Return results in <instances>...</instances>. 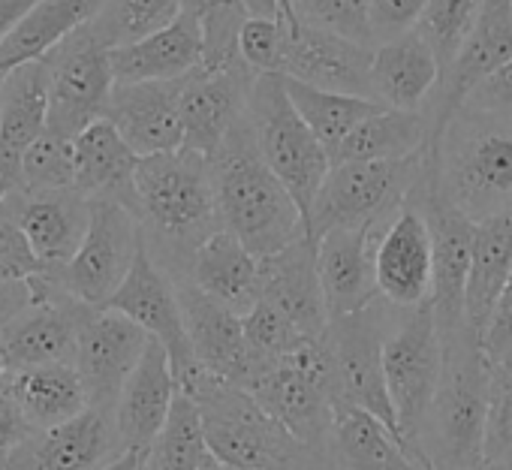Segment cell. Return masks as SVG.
Segmentation results:
<instances>
[{
	"label": "cell",
	"instance_id": "obj_13",
	"mask_svg": "<svg viewBox=\"0 0 512 470\" xmlns=\"http://www.w3.org/2000/svg\"><path fill=\"white\" fill-rule=\"evenodd\" d=\"M28 284L34 290L31 308H25L13 323L0 329V362H4V371L76 362L79 326L91 308L67 296L52 272H43Z\"/></svg>",
	"mask_w": 512,
	"mask_h": 470
},
{
	"label": "cell",
	"instance_id": "obj_44",
	"mask_svg": "<svg viewBox=\"0 0 512 470\" xmlns=\"http://www.w3.org/2000/svg\"><path fill=\"white\" fill-rule=\"evenodd\" d=\"M25 190H64L76 187V142L46 130L22 154Z\"/></svg>",
	"mask_w": 512,
	"mask_h": 470
},
{
	"label": "cell",
	"instance_id": "obj_20",
	"mask_svg": "<svg viewBox=\"0 0 512 470\" xmlns=\"http://www.w3.org/2000/svg\"><path fill=\"white\" fill-rule=\"evenodd\" d=\"M175 290L196 362L211 374L250 392L263 368L250 356L241 317L190 281H175Z\"/></svg>",
	"mask_w": 512,
	"mask_h": 470
},
{
	"label": "cell",
	"instance_id": "obj_42",
	"mask_svg": "<svg viewBox=\"0 0 512 470\" xmlns=\"http://www.w3.org/2000/svg\"><path fill=\"white\" fill-rule=\"evenodd\" d=\"M244 338H247V347H250V356L256 359L263 371L278 362L281 356H287L293 347H299L308 335H302L293 320L287 314H281L272 302L260 299L244 317Z\"/></svg>",
	"mask_w": 512,
	"mask_h": 470
},
{
	"label": "cell",
	"instance_id": "obj_31",
	"mask_svg": "<svg viewBox=\"0 0 512 470\" xmlns=\"http://www.w3.org/2000/svg\"><path fill=\"white\" fill-rule=\"evenodd\" d=\"M181 281L196 284L238 317L260 302V260L226 229H217L199 245Z\"/></svg>",
	"mask_w": 512,
	"mask_h": 470
},
{
	"label": "cell",
	"instance_id": "obj_1",
	"mask_svg": "<svg viewBox=\"0 0 512 470\" xmlns=\"http://www.w3.org/2000/svg\"><path fill=\"white\" fill-rule=\"evenodd\" d=\"M136 217L157 266L181 281L199 245L220 229L211 157L199 151H166L139 160Z\"/></svg>",
	"mask_w": 512,
	"mask_h": 470
},
{
	"label": "cell",
	"instance_id": "obj_25",
	"mask_svg": "<svg viewBox=\"0 0 512 470\" xmlns=\"http://www.w3.org/2000/svg\"><path fill=\"white\" fill-rule=\"evenodd\" d=\"M178 392L172 359L166 347L151 338L115 404V422L127 452H151L169 422Z\"/></svg>",
	"mask_w": 512,
	"mask_h": 470
},
{
	"label": "cell",
	"instance_id": "obj_33",
	"mask_svg": "<svg viewBox=\"0 0 512 470\" xmlns=\"http://www.w3.org/2000/svg\"><path fill=\"white\" fill-rule=\"evenodd\" d=\"M109 0H40L22 25L0 46V79L10 70L40 61L70 34L91 25Z\"/></svg>",
	"mask_w": 512,
	"mask_h": 470
},
{
	"label": "cell",
	"instance_id": "obj_47",
	"mask_svg": "<svg viewBox=\"0 0 512 470\" xmlns=\"http://www.w3.org/2000/svg\"><path fill=\"white\" fill-rule=\"evenodd\" d=\"M43 272L49 269L34 254L28 235L13 217L0 211V281H31Z\"/></svg>",
	"mask_w": 512,
	"mask_h": 470
},
{
	"label": "cell",
	"instance_id": "obj_26",
	"mask_svg": "<svg viewBox=\"0 0 512 470\" xmlns=\"http://www.w3.org/2000/svg\"><path fill=\"white\" fill-rule=\"evenodd\" d=\"M260 299L272 302L308 338L329 332V311L317 269V242L302 235L290 248L260 260Z\"/></svg>",
	"mask_w": 512,
	"mask_h": 470
},
{
	"label": "cell",
	"instance_id": "obj_40",
	"mask_svg": "<svg viewBox=\"0 0 512 470\" xmlns=\"http://www.w3.org/2000/svg\"><path fill=\"white\" fill-rule=\"evenodd\" d=\"M485 0H428V7L416 25L422 40L431 46L440 73L458 58L467 37L473 34Z\"/></svg>",
	"mask_w": 512,
	"mask_h": 470
},
{
	"label": "cell",
	"instance_id": "obj_54",
	"mask_svg": "<svg viewBox=\"0 0 512 470\" xmlns=\"http://www.w3.org/2000/svg\"><path fill=\"white\" fill-rule=\"evenodd\" d=\"M40 4V0H0V46L22 25V19Z\"/></svg>",
	"mask_w": 512,
	"mask_h": 470
},
{
	"label": "cell",
	"instance_id": "obj_14",
	"mask_svg": "<svg viewBox=\"0 0 512 470\" xmlns=\"http://www.w3.org/2000/svg\"><path fill=\"white\" fill-rule=\"evenodd\" d=\"M419 205L425 208L431 242H434V287L431 305L440 338H452L455 332L467 329V281L473 263V235L476 223L452 208L428 181V169L413 190Z\"/></svg>",
	"mask_w": 512,
	"mask_h": 470
},
{
	"label": "cell",
	"instance_id": "obj_3",
	"mask_svg": "<svg viewBox=\"0 0 512 470\" xmlns=\"http://www.w3.org/2000/svg\"><path fill=\"white\" fill-rule=\"evenodd\" d=\"M431 187L473 223L512 205V118L461 106L425 145Z\"/></svg>",
	"mask_w": 512,
	"mask_h": 470
},
{
	"label": "cell",
	"instance_id": "obj_29",
	"mask_svg": "<svg viewBox=\"0 0 512 470\" xmlns=\"http://www.w3.org/2000/svg\"><path fill=\"white\" fill-rule=\"evenodd\" d=\"M437 82L440 64L419 31H410L374 49L371 88L377 103L401 112H422Z\"/></svg>",
	"mask_w": 512,
	"mask_h": 470
},
{
	"label": "cell",
	"instance_id": "obj_17",
	"mask_svg": "<svg viewBox=\"0 0 512 470\" xmlns=\"http://www.w3.org/2000/svg\"><path fill=\"white\" fill-rule=\"evenodd\" d=\"M151 335L112 308H91L79 326L76 371L85 383L88 404L115 410L124 383L139 365Z\"/></svg>",
	"mask_w": 512,
	"mask_h": 470
},
{
	"label": "cell",
	"instance_id": "obj_30",
	"mask_svg": "<svg viewBox=\"0 0 512 470\" xmlns=\"http://www.w3.org/2000/svg\"><path fill=\"white\" fill-rule=\"evenodd\" d=\"M139 160L118 127L100 118L76 139V190L88 199H115L136 214Z\"/></svg>",
	"mask_w": 512,
	"mask_h": 470
},
{
	"label": "cell",
	"instance_id": "obj_2",
	"mask_svg": "<svg viewBox=\"0 0 512 470\" xmlns=\"http://www.w3.org/2000/svg\"><path fill=\"white\" fill-rule=\"evenodd\" d=\"M211 175L220 229L232 232L256 260H266L308 235L296 199L263 160L247 115L211 157Z\"/></svg>",
	"mask_w": 512,
	"mask_h": 470
},
{
	"label": "cell",
	"instance_id": "obj_57",
	"mask_svg": "<svg viewBox=\"0 0 512 470\" xmlns=\"http://www.w3.org/2000/svg\"><path fill=\"white\" fill-rule=\"evenodd\" d=\"M476 470H512V458H500V461H482Z\"/></svg>",
	"mask_w": 512,
	"mask_h": 470
},
{
	"label": "cell",
	"instance_id": "obj_59",
	"mask_svg": "<svg viewBox=\"0 0 512 470\" xmlns=\"http://www.w3.org/2000/svg\"><path fill=\"white\" fill-rule=\"evenodd\" d=\"M229 467V464H226ZM229 470H250V467H229Z\"/></svg>",
	"mask_w": 512,
	"mask_h": 470
},
{
	"label": "cell",
	"instance_id": "obj_11",
	"mask_svg": "<svg viewBox=\"0 0 512 470\" xmlns=\"http://www.w3.org/2000/svg\"><path fill=\"white\" fill-rule=\"evenodd\" d=\"M43 64L49 70L46 130L76 142L94 121L106 118L109 112L115 91L109 49L85 25L58 43L49 55H43Z\"/></svg>",
	"mask_w": 512,
	"mask_h": 470
},
{
	"label": "cell",
	"instance_id": "obj_35",
	"mask_svg": "<svg viewBox=\"0 0 512 470\" xmlns=\"http://www.w3.org/2000/svg\"><path fill=\"white\" fill-rule=\"evenodd\" d=\"M49 127V70L22 64L0 79V145L28 151Z\"/></svg>",
	"mask_w": 512,
	"mask_h": 470
},
{
	"label": "cell",
	"instance_id": "obj_45",
	"mask_svg": "<svg viewBox=\"0 0 512 470\" xmlns=\"http://www.w3.org/2000/svg\"><path fill=\"white\" fill-rule=\"evenodd\" d=\"M491 368V365H488ZM512 458V368H491L482 461Z\"/></svg>",
	"mask_w": 512,
	"mask_h": 470
},
{
	"label": "cell",
	"instance_id": "obj_53",
	"mask_svg": "<svg viewBox=\"0 0 512 470\" xmlns=\"http://www.w3.org/2000/svg\"><path fill=\"white\" fill-rule=\"evenodd\" d=\"M25 187L22 175V151L0 145V205H4L16 190Z\"/></svg>",
	"mask_w": 512,
	"mask_h": 470
},
{
	"label": "cell",
	"instance_id": "obj_24",
	"mask_svg": "<svg viewBox=\"0 0 512 470\" xmlns=\"http://www.w3.org/2000/svg\"><path fill=\"white\" fill-rule=\"evenodd\" d=\"M181 85L184 79L115 85L106 118L139 157L184 148Z\"/></svg>",
	"mask_w": 512,
	"mask_h": 470
},
{
	"label": "cell",
	"instance_id": "obj_43",
	"mask_svg": "<svg viewBox=\"0 0 512 470\" xmlns=\"http://www.w3.org/2000/svg\"><path fill=\"white\" fill-rule=\"evenodd\" d=\"M299 25L332 31L374 49L371 31V0H290Z\"/></svg>",
	"mask_w": 512,
	"mask_h": 470
},
{
	"label": "cell",
	"instance_id": "obj_46",
	"mask_svg": "<svg viewBox=\"0 0 512 470\" xmlns=\"http://www.w3.org/2000/svg\"><path fill=\"white\" fill-rule=\"evenodd\" d=\"M287 25L281 19H247L238 34V52L256 73H284Z\"/></svg>",
	"mask_w": 512,
	"mask_h": 470
},
{
	"label": "cell",
	"instance_id": "obj_36",
	"mask_svg": "<svg viewBox=\"0 0 512 470\" xmlns=\"http://www.w3.org/2000/svg\"><path fill=\"white\" fill-rule=\"evenodd\" d=\"M428 118L425 112L383 109L362 121L335 151L332 166L353 160H404L422 154L428 145Z\"/></svg>",
	"mask_w": 512,
	"mask_h": 470
},
{
	"label": "cell",
	"instance_id": "obj_21",
	"mask_svg": "<svg viewBox=\"0 0 512 470\" xmlns=\"http://www.w3.org/2000/svg\"><path fill=\"white\" fill-rule=\"evenodd\" d=\"M371 64H374L371 46H362L356 40L311 25H293V28L287 25L281 76L299 79L323 91L374 100Z\"/></svg>",
	"mask_w": 512,
	"mask_h": 470
},
{
	"label": "cell",
	"instance_id": "obj_52",
	"mask_svg": "<svg viewBox=\"0 0 512 470\" xmlns=\"http://www.w3.org/2000/svg\"><path fill=\"white\" fill-rule=\"evenodd\" d=\"M34 290L28 281H0V329L13 323L25 308H31Z\"/></svg>",
	"mask_w": 512,
	"mask_h": 470
},
{
	"label": "cell",
	"instance_id": "obj_18",
	"mask_svg": "<svg viewBox=\"0 0 512 470\" xmlns=\"http://www.w3.org/2000/svg\"><path fill=\"white\" fill-rule=\"evenodd\" d=\"M106 308L121 311L124 317L139 323L151 338H157L166 347L178 386L196 371L199 362H196L190 338H187V326H184L175 281L157 266V260L145 248V239H142V248L136 254V263H133L127 281L109 299Z\"/></svg>",
	"mask_w": 512,
	"mask_h": 470
},
{
	"label": "cell",
	"instance_id": "obj_41",
	"mask_svg": "<svg viewBox=\"0 0 512 470\" xmlns=\"http://www.w3.org/2000/svg\"><path fill=\"white\" fill-rule=\"evenodd\" d=\"M184 13L196 16L205 34V58L208 67H223L241 58L238 34L250 19L241 0H184Z\"/></svg>",
	"mask_w": 512,
	"mask_h": 470
},
{
	"label": "cell",
	"instance_id": "obj_10",
	"mask_svg": "<svg viewBox=\"0 0 512 470\" xmlns=\"http://www.w3.org/2000/svg\"><path fill=\"white\" fill-rule=\"evenodd\" d=\"M142 248L139 217L115 199H91L85 242L64 269H49L61 290L88 308H106L127 281Z\"/></svg>",
	"mask_w": 512,
	"mask_h": 470
},
{
	"label": "cell",
	"instance_id": "obj_55",
	"mask_svg": "<svg viewBox=\"0 0 512 470\" xmlns=\"http://www.w3.org/2000/svg\"><path fill=\"white\" fill-rule=\"evenodd\" d=\"M145 458H148V452H127V455H121L115 464H109L103 470H136Z\"/></svg>",
	"mask_w": 512,
	"mask_h": 470
},
{
	"label": "cell",
	"instance_id": "obj_22",
	"mask_svg": "<svg viewBox=\"0 0 512 470\" xmlns=\"http://www.w3.org/2000/svg\"><path fill=\"white\" fill-rule=\"evenodd\" d=\"M7 217L28 235L34 254L46 269H64L85 242L91 223V199L76 187L64 190H16L4 205Z\"/></svg>",
	"mask_w": 512,
	"mask_h": 470
},
{
	"label": "cell",
	"instance_id": "obj_8",
	"mask_svg": "<svg viewBox=\"0 0 512 470\" xmlns=\"http://www.w3.org/2000/svg\"><path fill=\"white\" fill-rule=\"evenodd\" d=\"M425 175V151L404 160H353L329 169L308 220L320 242L332 229H368L389 223Z\"/></svg>",
	"mask_w": 512,
	"mask_h": 470
},
{
	"label": "cell",
	"instance_id": "obj_5",
	"mask_svg": "<svg viewBox=\"0 0 512 470\" xmlns=\"http://www.w3.org/2000/svg\"><path fill=\"white\" fill-rule=\"evenodd\" d=\"M488 377V359L470 326L443 341V377L419 434L428 470H476L482 464Z\"/></svg>",
	"mask_w": 512,
	"mask_h": 470
},
{
	"label": "cell",
	"instance_id": "obj_32",
	"mask_svg": "<svg viewBox=\"0 0 512 470\" xmlns=\"http://www.w3.org/2000/svg\"><path fill=\"white\" fill-rule=\"evenodd\" d=\"M0 377H4L7 389L19 401V407L34 431L61 425L91 407L85 383L73 362L4 371Z\"/></svg>",
	"mask_w": 512,
	"mask_h": 470
},
{
	"label": "cell",
	"instance_id": "obj_9",
	"mask_svg": "<svg viewBox=\"0 0 512 470\" xmlns=\"http://www.w3.org/2000/svg\"><path fill=\"white\" fill-rule=\"evenodd\" d=\"M383 368L404 443L413 452V458L425 467L419 452V434L443 377V338L434 320L431 299L419 308H398L386 332Z\"/></svg>",
	"mask_w": 512,
	"mask_h": 470
},
{
	"label": "cell",
	"instance_id": "obj_37",
	"mask_svg": "<svg viewBox=\"0 0 512 470\" xmlns=\"http://www.w3.org/2000/svg\"><path fill=\"white\" fill-rule=\"evenodd\" d=\"M284 88L296 106V112L305 118V124L317 133V139L326 145L329 157L332 151L371 115L389 109L377 100L368 97H350V94H335V91H323L314 85H305L299 79L284 76Z\"/></svg>",
	"mask_w": 512,
	"mask_h": 470
},
{
	"label": "cell",
	"instance_id": "obj_56",
	"mask_svg": "<svg viewBox=\"0 0 512 470\" xmlns=\"http://www.w3.org/2000/svg\"><path fill=\"white\" fill-rule=\"evenodd\" d=\"M199 470H229V467H226V464H223L211 449H208V452H205V458H202V464H199Z\"/></svg>",
	"mask_w": 512,
	"mask_h": 470
},
{
	"label": "cell",
	"instance_id": "obj_48",
	"mask_svg": "<svg viewBox=\"0 0 512 470\" xmlns=\"http://www.w3.org/2000/svg\"><path fill=\"white\" fill-rule=\"evenodd\" d=\"M428 0H371V31H374V49L380 43L398 40L410 31H416Z\"/></svg>",
	"mask_w": 512,
	"mask_h": 470
},
{
	"label": "cell",
	"instance_id": "obj_58",
	"mask_svg": "<svg viewBox=\"0 0 512 470\" xmlns=\"http://www.w3.org/2000/svg\"><path fill=\"white\" fill-rule=\"evenodd\" d=\"M136 470H151V464H148V458H145V461H142V464H139Z\"/></svg>",
	"mask_w": 512,
	"mask_h": 470
},
{
	"label": "cell",
	"instance_id": "obj_4",
	"mask_svg": "<svg viewBox=\"0 0 512 470\" xmlns=\"http://www.w3.org/2000/svg\"><path fill=\"white\" fill-rule=\"evenodd\" d=\"M178 389L199 407L205 443L223 464L250 470H323L320 455L296 440L247 389L202 365Z\"/></svg>",
	"mask_w": 512,
	"mask_h": 470
},
{
	"label": "cell",
	"instance_id": "obj_23",
	"mask_svg": "<svg viewBox=\"0 0 512 470\" xmlns=\"http://www.w3.org/2000/svg\"><path fill=\"white\" fill-rule=\"evenodd\" d=\"M386 226L389 223L368 229H332L317 242V269L329 320L353 317L383 299L374 257Z\"/></svg>",
	"mask_w": 512,
	"mask_h": 470
},
{
	"label": "cell",
	"instance_id": "obj_19",
	"mask_svg": "<svg viewBox=\"0 0 512 470\" xmlns=\"http://www.w3.org/2000/svg\"><path fill=\"white\" fill-rule=\"evenodd\" d=\"M377 287L395 308H419L434 287V242L425 208L410 193L377 242Z\"/></svg>",
	"mask_w": 512,
	"mask_h": 470
},
{
	"label": "cell",
	"instance_id": "obj_28",
	"mask_svg": "<svg viewBox=\"0 0 512 470\" xmlns=\"http://www.w3.org/2000/svg\"><path fill=\"white\" fill-rule=\"evenodd\" d=\"M323 470H428L377 416L338 401Z\"/></svg>",
	"mask_w": 512,
	"mask_h": 470
},
{
	"label": "cell",
	"instance_id": "obj_39",
	"mask_svg": "<svg viewBox=\"0 0 512 470\" xmlns=\"http://www.w3.org/2000/svg\"><path fill=\"white\" fill-rule=\"evenodd\" d=\"M205 452L208 443H205L199 407L184 392H178L169 422L148 452V464L151 470H199Z\"/></svg>",
	"mask_w": 512,
	"mask_h": 470
},
{
	"label": "cell",
	"instance_id": "obj_50",
	"mask_svg": "<svg viewBox=\"0 0 512 470\" xmlns=\"http://www.w3.org/2000/svg\"><path fill=\"white\" fill-rule=\"evenodd\" d=\"M464 106H473L479 112H494L503 118H512V61L503 64L500 70H494L488 79H482L470 97L464 100Z\"/></svg>",
	"mask_w": 512,
	"mask_h": 470
},
{
	"label": "cell",
	"instance_id": "obj_6",
	"mask_svg": "<svg viewBox=\"0 0 512 470\" xmlns=\"http://www.w3.org/2000/svg\"><path fill=\"white\" fill-rule=\"evenodd\" d=\"M250 395L323 461L341 401L329 332L323 338H305L272 362L253 383Z\"/></svg>",
	"mask_w": 512,
	"mask_h": 470
},
{
	"label": "cell",
	"instance_id": "obj_51",
	"mask_svg": "<svg viewBox=\"0 0 512 470\" xmlns=\"http://www.w3.org/2000/svg\"><path fill=\"white\" fill-rule=\"evenodd\" d=\"M31 434H34L31 422L25 419L19 401L13 398V392L4 383V377H0V461H4Z\"/></svg>",
	"mask_w": 512,
	"mask_h": 470
},
{
	"label": "cell",
	"instance_id": "obj_27",
	"mask_svg": "<svg viewBox=\"0 0 512 470\" xmlns=\"http://www.w3.org/2000/svg\"><path fill=\"white\" fill-rule=\"evenodd\" d=\"M109 58H112L115 85L184 79L205 58V34L196 16L181 13L169 28L139 43L112 49Z\"/></svg>",
	"mask_w": 512,
	"mask_h": 470
},
{
	"label": "cell",
	"instance_id": "obj_34",
	"mask_svg": "<svg viewBox=\"0 0 512 470\" xmlns=\"http://www.w3.org/2000/svg\"><path fill=\"white\" fill-rule=\"evenodd\" d=\"M512 278V205L476 223L467 281V326L482 335L497 296Z\"/></svg>",
	"mask_w": 512,
	"mask_h": 470
},
{
	"label": "cell",
	"instance_id": "obj_16",
	"mask_svg": "<svg viewBox=\"0 0 512 470\" xmlns=\"http://www.w3.org/2000/svg\"><path fill=\"white\" fill-rule=\"evenodd\" d=\"M127 455L115 410L88 407L85 413L40 428L25 437L4 461L7 470H103Z\"/></svg>",
	"mask_w": 512,
	"mask_h": 470
},
{
	"label": "cell",
	"instance_id": "obj_49",
	"mask_svg": "<svg viewBox=\"0 0 512 470\" xmlns=\"http://www.w3.org/2000/svg\"><path fill=\"white\" fill-rule=\"evenodd\" d=\"M491 368H512V278L494 302V311L479 335Z\"/></svg>",
	"mask_w": 512,
	"mask_h": 470
},
{
	"label": "cell",
	"instance_id": "obj_15",
	"mask_svg": "<svg viewBox=\"0 0 512 470\" xmlns=\"http://www.w3.org/2000/svg\"><path fill=\"white\" fill-rule=\"evenodd\" d=\"M256 70L244 58L208 67L199 64L184 76L181 85V121H184V148L214 157L232 127L247 115V103L256 85Z\"/></svg>",
	"mask_w": 512,
	"mask_h": 470
},
{
	"label": "cell",
	"instance_id": "obj_7",
	"mask_svg": "<svg viewBox=\"0 0 512 470\" xmlns=\"http://www.w3.org/2000/svg\"><path fill=\"white\" fill-rule=\"evenodd\" d=\"M247 121L253 127L263 160L284 181V187L290 190V196L296 199L308 223L314 199L332 169V157L326 145L317 139V133L296 112L284 88V76L278 73L256 76V85L247 103Z\"/></svg>",
	"mask_w": 512,
	"mask_h": 470
},
{
	"label": "cell",
	"instance_id": "obj_60",
	"mask_svg": "<svg viewBox=\"0 0 512 470\" xmlns=\"http://www.w3.org/2000/svg\"><path fill=\"white\" fill-rule=\"evenodd\" d=\"M0 470H7V467H4V464H0Z\"/></svg>",
	"mask_w": 512,
	"mask_h": 470
},
{
	"label": "cell",
	"instance_id": "obj_38",
	"mask_svg": "<svg viewBox=\"0 0 512 470\" xmlns=\"http://www.w3.org/2000/svg\"><path fill=\"white\" fill-rule=\"evenodd\" d=\"M181 13L184 0H109L88 28L112 52L169 28Z\"/></svg>",
	"mask_w": 512,
	"mask_h": 470
},
{
	"label": "cell",
	"instance_id": "obj_12",
	"mask_svg": "<svg viewBox=\"0 0 512 470\" xmlns=\"http://www.w3.org/2000/svg\"><path fill=\"white\" fill-rule=\"evenodd\" d=\"M395 314H398V308L389 305L386 299H380L353 317L332 320L329 344H332V356H335L338 398L344 404H353V407L377 416L404 443L401 422H398V413H395V404H392L389 386H386V368H383V344H386V332H389Z\"/></svg>",
	"mask_w": 512,
	"mask_h": 470
}]
</instances>
